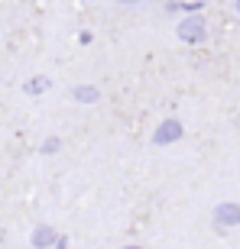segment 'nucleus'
<instances>
[{
    "label": "nucleus",
    "mask_w": 240,
    "mask_h": 249,
    "mask_svg": "<svg viewBox=\"0 0 240 249\" xmlns=\"http://www.w3.org/2000/svg\"><path fill=\"white\" fill-rule=\"evenodd\" d=\"M179 136H182V123L179 120H166L156 133H153V142H156V146H166V142H176Z\"/></svg>",
    "instance_id": "f257e3e1"
},
{
    "label": "nucleus",
    "mask_w": 240,
    "mask_h": 249,
    "mask_svg": "<svg viewBox=\"0 0 240 249\" xmlns=\"http://www.w3.org/2000/svg\"><path fill=\"white\" fill-rule=\"evenodd\" d=\"M179 36L185 39V42H198V39L204 36V23L198 17H192V19H182L179 23Z\"/></svg>",
    "instance_id": "f03ea898"
},
{
    "label": "nucleus",
    "mask_w": 240,
    "mask_h": 249,
    "mask_svg": "<svg viewBox=\"0 0 240 249\" xmlns=\"http://www.w3.org/2000/svg\"><path fill=\"white\" fill-rule=\"evenodd\" d=\"M218 223H240V207H234V204H224V207H218Z\"/></svg>",
    "instance_id": "7ed1b4c3"
},
{
    "label": "nucleus",
    "mask_w": 240,
    "mask_h": 249,
    "mask_svg": "<svg viewBox=\"0 0 240 249\" xmlns=\"http://www.w3.org/2000/svg\"><path fill=\"white\" fill-rule=\"evenodd\" d=\"M72 97L78 104H94V101H98V88H75Z\"/></svg>",
    "instance_id": "20e7f679"
},
{
    "label": "nucleus",
    "mask_w": 240,
    "mask_h": 249,
    "mask_svg": "<svg viewBox=\"0 0 240 249\" xmlns=\"http://www.w3.org/2000/svg\"><path fill=\"white\" fill-rule=\"evenodd\" d=\"M33 243H36V246H42V243H59V236L52 230H46V227H39L36 236H33Z\"/></svg>",
    "instance_id": "39448f33"
},
{
    "label": "nucleus",
    "mask_w": 240,
    "mask_h": 249,
    "mask_svg": "<svg viewBox=\"0 0 240 249\" xmlns=\"http://www.w3.org/2000/svg\"><path fill=\"white\" fill-rule=\"evenodd\" d=\"M49 88V78H36V81H26V94H39Z\"/></svg>",
    "instance_id": "423d86ee"
},
{
    "label": "nucleus",
    "mask_w": 240,
    "mask_h": 249,
    "mask_svg": "<svg viewBox=\"0 0 240 249\" xmlns=\"http://www.w3.org/2000/svg\"><path fill=\"white\" fill-rule=\"evenodd\" d=\"M59 149H62V139H59V136H49L46 142H42V152H49V156H52V152H59Z\"/></svg>",
    "instance_id": "0eeeda50"
},
{
    "label": "nucleus",
    "mask_w": 240,
    "mask_h": 249,
    "mask_svg": "<svg viewBox=\"0 0 240 249\" xmlns=\"http://www.w3.org/2000/svg\"><path fill=\"white\" fill-rule=\"evenodd\" d=\"M127 3H130V0H127Z\"/></svg>",
    "instance_id": "6e6552de"
}]
</instances>
